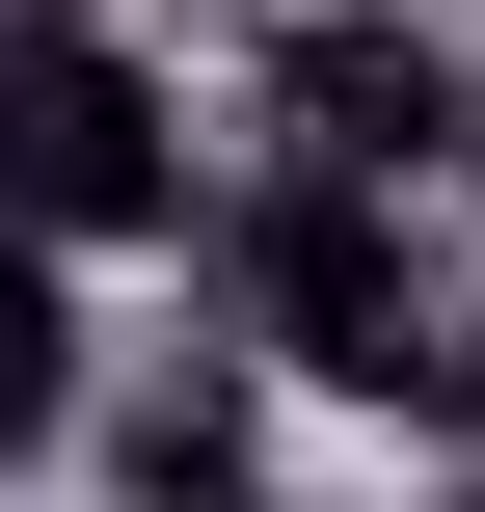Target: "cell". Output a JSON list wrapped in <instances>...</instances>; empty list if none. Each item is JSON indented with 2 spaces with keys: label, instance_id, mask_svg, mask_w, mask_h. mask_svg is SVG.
I'll return each instance as SVG.
<instances>
[{
  "label": "cell",
  "instance_id": "obj_1",
  "mask_svg": "<svg viewBox=\"0 0 485 512\" xmlns=\"http://www.w3.org/2000/svg\"><path fill=\"white\" fill-rule=\"evenodd\" d=\"M189 270H216V324L297 378V405H459V324H432V189H378V162H216L189 189Z\"/></svg>",
  "mask_w": 485,
  "mask_h": 512
},
{
  "label": "cell",
  "instance_id": "obj_2",
  "mask_svg": "<svg viewBox=\"0 0 485 512\" xmlns=\"http://www.w3.org/2000/svg\"><path fill=\"white\" fill-rule=\"evenodd\" d=\"M189 189H216L189 81H162L108 0H0V216L108 270V243H189Z\"/></svg>",
  "mask_w": 485,
  "mask_h": 512
},
{
  "label": "cell",
  "instance_id": "obj_3",
  "mask_svg": "<svg viewBox=\"0 0 485 512\" xmlns=\"http://www.w3.org/2000/svg\"><path fill=\"white\" fill-rule=\"evenodd\" d=\"M270 432H297V378H270L216 297H189L162 351L108 324V378H81V432H54V459H81L108 512H270Z\"/></svg>",
  "mask_w": 485,
  "mask_h": 512
},
{
  "label": "cell",
  "instance_id": "obj_4",
  "mask_svg": "<svg viewBox=\"0 0 485 512\" xmlns=\"http://www.w3.org/2000/svg\"><path fill=\"white\" fill-rule=\"evenodd\" d=\"M243 135H270V162H378V189H432V162H459V54H432L405 0H297Z\"/></svg>",
  "mask_w": 485,
  "mask_h": 512
},
{
  "label": "cell",
  "instance_id": "obj_5",
  "mask_svg": "<svg viewBox=\"0 0 485 512\" xmlns=\"http://www.w3.org/2000/svg\"><path fill=\"white\" fill-rule=\"evenodd\" d=\"M81 378H108V270L0 216V459H54V432H81Z\"/></svg>",
  "mask_w": 485,
  "mask_h": 512
}]
</instances>
